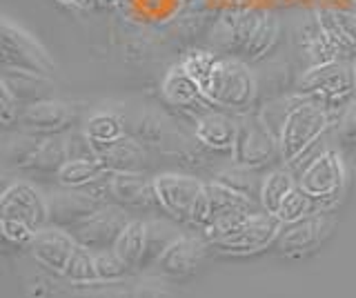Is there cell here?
<instances>
[{
    "label": "cell",
    "instance_id": "13",
    "mask_svg": "<svg viewBox=\"0 0 356 298\" xmlns=\"http://www.w3.org/2000/svg\"><path fill=\"white\" fill-rule=\"evenodd\" d=\"M76 120L78 114L74 105L58 101V98H47V101L25 105V112H22L18 125L38 136H56L72 131Z\"/></svg>",
    "mask_w": 356,
    "mask_h": 298
},
{
    "label": "cell",
    "instance_id": "17",
    "mask_svg": "<svg viewBox=\"0 0 356 298\" xmlns=\"http://www.w3.org/2000/svg\"><path fill=\"white\" fill-rule=\"evenodd\" d=\"M238 134V114L209 109L194 118V138L209 154H232Z\"/></svg>",
    "mask_w": 356,
    "mask_h": 298
},
{
    "label": "cell",
    "instance_id": "38",
    "mask_svg": "<svg viewBox=\"0 0 356 298\" xmlns=\"http://www.w3.org/2000/svg\"><path fill=\"white\" fill-rule=\"evenodd\" d=\"M0 234H3L5 242H9V245H14V247H29L31 240L36 238L38 231L33 229L31 225L22 223V220L0 216Z\"/></svg>",
    "mask_w": 356,
    "mask_h": 298
},
{
    "label": "cell",
    "instance_id": "26",
    "mask_svg": "<svg viewBox=\"0 0 356 298\" xmlns=\"http://www.w3.org/2000/svg\"><path fill=\"white\" fill-rule=\"evenodd\" d=\"M298 187L296 174L287 167V165H281V167H272L263 176V185H261V196L259 203L261 209L267 214H274L281 209L283 201L292 194Z\"/></svg>",
    "mask_w": 356,
    "mask_h": 298
},
{
    "label": "cell",
    "instance_id": "4",
    "mask_svg": "<svg viewBox=\"0 0 356 298\" xmlns=\"http://www.w3.org/2000/svg\"><path fill=\"white\" fill-rule=\"evenodd\" d=\"M294 92L314 98L332 112H339L356 96L352 60H332L303 69L294 85Z\"/></svg>",
    "mask_w": 356,
    "mask_h": 298
},
{
    "label": "cell",
    "instance_id": "29",
    "mask_svg": "<svg viewBox=\"0 0 356 298\" xmlns=\"http://www.w3.org/2000/svg\"><path fill=\"white\" fill-rule=\"evenodd\" d=\"M70 160V154H67V140L65 134H56V136H44L40 149L36 151V156L29 163L31 172L38 174H58L63 169V165Z\"/></svg>",
    "mask_w": 356,
    "mask_h": 298
},
{
    "label": "cell",
    "instance_id": "24",
    "mask_svg": "<svg viewBox=\"0 0 356 298\" xmlns=\"http://www.w3.org/2000/svg\"><path fill=\"white\" fill-rule=\"evenodd\" d=\"M147 245H149V220L131 218L127 227L120 231V236L114 245V251L134 272V270H143Z\"/></svg>",
    "mask_w": 356,
    "mask_h": 298
},
{
    "label": "cell",
    "instance_id": "12",
    "mask_svg": "<svg viewBox=\"0 0 356 298\" xmlns=\"http://www.w3.org/2000/svg\"><path fill=\"white\" fill-rule=\"evenodd\" d=\"M0 216L22 220L40 231L49 225L47 198L29 183H11L0 196Z\"/></svg>",
    "mask_w": 356,
    "mask_h": 298
},
{
    "label": "cell",
    "instance_id": "30",
    "mask_svg": "<svg viewBox=\"0 0 356 298\" xmlns=\"http://www.w3.org/2000/svg\"><path fill=\"white\" fill-rule=\"evenodd\" d=\"M85 134L89 136V140L94 142L96 149L107 147L111 142L120 140L125 134V125H122V118L111 114V112H96L89 116V120L85 123Z\"/></svg>",
    "mask_w": 356,
    "mask_h": 298
},
{
    "label": "cell",
    "instance_id": "21",
    "mask_svg": "<svg viewBox=\"0 0 356 298\" xmlns=\"http://www.w3.org/2000/svg\"><path fill=\"white\" fill-rule=\"evenodd\" d=\"M98 160L105 165V169L111 174H136L149 169V151L140 140L134 136H122L120 140L111 142L107 147H100Z\"/></svg>",
    "mask_w": 356,
    "mask_h": 298
},
{
    "label": "cell",
    "instance_id": "14",
    "mask_svg": "<svg viewBox=\"0 0 356 298\" xmlns=\"http://www.w3.org/2000/svg\"><path fill=\"white\" fill-rule=\"evenodd\" d=\"M207 240L203 234H181L176 240H172L167 249L159 256L154 267L159 270V274L167 276V279L174 281H183L194 276L198 265L205 258V249H207Z\"/></svg>",
    "mask_w": 356,
    "mask_h": 298
},
{
    "label": "cell",
    "instance_id": "34",
    "mask_svg": "<svg viewBox=\"0 0 356 298\" xmlns=\"http://www.w3.org/2000/svg\"><path fill=\"white\" fill-rule=\"evenodd\" d=\"M65 279L76 285H89V283H100L98 272H96V254L83 245L74 249V256L67 265Z\"/></svg>",
    "mask_w": 356,
    "mask_h": 298
},
{
    "label": "cell",
    "instance_id": "11",
    "mask_svg": "<svg viewBox=\"0 0 356 298\" xmlns=\"http://www.w3.org/2000/svg\"><path fill=\"white\" fill-rule=\"evenodd\" d=\"M127 209L120 205H103L98 212L87 218L85 223L72 229V236L76 238L78 245H83L92 251H105L114 249L120 231L129 223Z\"/></svg>",
    "mask_w": 356,
    "mask_h": 298
},
{
    "label": "cell",
    "instance_id": "42",
    "mask_svg": "<svg viewBox=\"0 0 356 298\" xmlns=\"http://www.w3.org/2000/svg\"><path fill=\"white\" fill-rule=\"evenodd\" d=\"M122 3V0H96V5L98 7H103V9H114Z\"/></svg>",
    "mask_w": 356,
    "mask_h": 298
},
{
    "label": "cell",
    "instance_id": "19",
    "mask_svg": "<svg viewBox=\"0 0 356 298\" xmlns=\"http://www.w3.org/2000/svg\"><path fill=\"white\" fill-rule=\"evenodd\" d=\"M259 209L261 205L252 201V198L234 192L222 183L211 179V181H205V196H203V201H200L198 214L194 218L192 227L203 229L218 216H225L232 212H259Z\"/></svg>",
    "mask_w": 356,
    "mask_h": 298
},
{
    "label": "cell",
    "instance_id": "35",
    "mask_svg": "<svg viewBox=\"0 0 356 298\" xmlns=\"http://www.w3.org/2000/svg\"><path fill=\"white\" fill-rule=\"evenodd\" d=\"M332 136L341 147H356V96L334 116Z\"/></svg>",
    "mask_w": 356,
    "mask_h": 298
},
{
    "label": "cell",
    "instance_id": "7",
    "mask_svg": "<svg viewBox=\"0 0 356 298\" xmlns=\"http://www.w3.org/2000/svg\"><path fill=\"white\" fill-rule=\"evenodd\" d=\"M232 163L259 172L283 163L278 140L259 114H238V134L232 149Z\"/></svg>",
    "mask_w": 356,
    "mask_h": 298
},
{
    "label": "cell",
    "instance_id": "28",
    "mask_svg": "<svg viewBox=\"0 0 356 298\" xmlns=\"http://www.w3.org/2000/svg\"><path fill=\"white\" fill-rule=\"evenodd\" d=\"M263 176H261L259 169H250V167H243V165L232 163L229 167H225V169H220V172L214 174V181H218L225 187H229V190L238 192V194L248 196V198H252V201L259 203Z\"/></svg>",
    "mask_w": 356,
    "mask_h": 298
},
{
    "label": "cell",
    "instance_id": "2",
    "mask_svg": "<svg viewBox=\"0 0 356 298\" xmlns=\"http://www.w3.org/2000/svg\"><path fill=\"white\" fill-rule=\"evenodd\" d=\"M334 116H337V112H332L314 98L298 92L289 94L287 114L276 134L283 165L296 172L307 154L332 131Z\"/></svg>",
    "mask_w": 356,
    "mask_h": 298
},
{
    "label": "cell",
    "instance_id": "15",
    "mask_svg": "<svg viewBox=\"0 0 356 298\" xmlns=\"http://www.w3.org/2000/svg\"><path fill=\"white\" fill-rule=\"evenodd\" d=\"M76 247H78V242L72 236V231L56 227V225H47L38 231L27 249L31 254V258L36 260L44 272H49L54 276H65L67 265H70Z\"/></svg>",
    "mask_w": 356,
    "mask_h": 298
},
{
    "label": "cell",
    "instance_id": "37",
    "mask_svg": "<svg viewBox=\"0 0 356 298\" xmlns=\"http://www.w3.org/2000/svg\"><path fill=\"white\" fill-rule=\"evenodd\" d=\"M96 254V272L100 283H118L131 272L127 267V263L122 260L114 249L105 251H94Z\"/></svg>",
    "mask_w": 356,
    "mask_h": 298
},
{
    "label": "cell",
    "instance_id": "23",
    "mask_svg": "<svg viewBox=\"0 0 356 298\" xmlns=\"http://www.w3.org/2000/svg\"><path fill=\"white\" fill-rule=\"evenodd\" d=\"M281 38H283L281 18H278V14L272 12V9H263L259 25H256L248 47H245V51L241 53V60L248 63V65L263 63L278 47Z\"/></svg>",
    "mask_w": 356,
    "mask_h": 298
},
{
    "label": "cell",
    "instance_id": "36",
    "mask_svg": "<svg viewBox=\"0 0 356 298\" xmlns=\"http://www.w3.org/2000/svg\"><path fill=\"white\" fill-rule=\"evenodd\" d=\"M131 136L136 140H140L145 147H152V145L161 147V145H165L170 131L165 129V123L156 114H143L136 118V123H134Z\"/></svg>",
    "mask_w": 356,
    "mask_h": 298
},
{
    "label": "cell",
    "instance_id": "16",
    "mask_svg": "<svg viewBox=\"0 0 356 298\" xmlns=\"http://www.w3.org/2000/svg\"><path fill=\"white\" fill-rule=\"evenodd\" d=\"M161 96L163 101L178 109L183 114H192L194 118L214 109L207 98L200 92V87L196 85V81L185 72V67L181 63L174 65V67L163 76V83H161Z\"/></svg>",
    "mask_w": 356,
    "mask_h": 298
},
{
    "label": "cell",
    "instance_id": "39",
    "mask_svg": "<svg viewBox=\"0 0 356 298\" xmlns=\"http://www.w3.org/2000/svg\"><path fill=\"white\" fill-rule=\"evenodd\" d=\"M65 140H67V154H70V160H94V158H98L96 145L89 140V136L85 134V129L67 131Z\"/></svg>",
    "mask_w": 356,
    "mask_h": 298
},
{
    "label": "cell",
    "instance_id": "5",
    "mask_svg": "<svg viewBox=\"0 0 356 298\" xmlns=\"http://www.w3.org/2000/svg\"><path fill=\"white\" fill-rule=\"evenodd\" d=\"M0 65L3 69L29 72L47 78L56 74V63L42 42L9 16H3L0 23Z\"/></svg>",
    "mask_w": 356,
    "mask_h": 298
},
{
    "label": "cell",
    "instance_id": "3",
    "mask_svg": "<svg viewBox=\"0 0 356 298\" xmlns=\"http://www.w3.org/2000/svg\"><path fill=\"white\" fill-rule=\"evenodd\" d=\"M323 140L303 158L294 174L298 187L314 198L321 212H334L348 190V167L341 151Z\"/></svg>",
    "mask_w": 356,
    "mask_h": 298
},
{
    "label": "cell",
    "instance_id": "10",
    "mask_svg": "<svg viewBox=\"0 0 356 298\" xmlns=\"http://www.w3.org/2000/svg\"><path fill=\"white\" fill-rule=\"evenodd\" d=\"M263 9H232L222 14L209 34V45L218 53L241 58V53L248 47V42L259 25Z\"/></svg>",
    "mask_w": 356,
    "mask_h": 298
},
{
    "label": "cell",
    "instance_id": "6",
    "mask_svg": "<svg viewBox=\"0 0 356 298\" xmlns=\"http://www.w3.org/2000/svg\"><path fill=\"white\" fill-rule=\"evenodd\" d=\"M159 212L176 220L178 225H194L200 201L205 196V181L194 174L165 172L154 176Z\"/></svg>",
    "mask_w": 356,
    "mask_h": 298
},
{
    "label": "cell",
    "instance_id": "18",
    "mask_svg": "<svg viewBox=\"0 0 356 298\" xmlns=\"http://www.w3.org/2000/svg\"><path fill=\"white\" fill-rule=\"evenodd\" d=\"M49 205V225L63 227L67 231H72L81 223H85L87 218H92L103 203H98L96 198H92L83 190H70V187H63V190L54 192L47 198Z\"/></svg>",
    "mask_w": 356,
    "mask_h": 298
},
{
    "label": "cell",
    "instance_id": "25",
    "mask_svg": "<svg viewBox=\"0 0 356 298\" xmlns=\"http://www.w3.org/2000/svg\"><path fill=\"white\" fill-rule=\"evenodd\" d=\"M0 85H5L7 90H11L20 103H38V101H47L54 98V81L47 76H38V74H29V72H11L3 69V81Z\"/></svg>",
    "mask_w": 356,
    "mask_h": 298
},
{
    "label": "cell",
    "instance_id": "32",
    "mask_svg": "<svg viewBox=\"0 0 356 298\" xmlns=\"http://www.w3.org/2000/svg\"><path fill=\"white\" fill-rule=\"evenodd\" d=\"M181 225L176 220L167 218V220H149V245H147V254H145V263L143 270L149 267V265H156L161 254L167 249L172 240H176L181 236Z\"/></svg>",
    "mask_w": 356,
    "mask_h": 298
},
{
    "label": "cell",
    "instance_id": "40",
    "mask_svg": "<svg viewBox=\"0 0 356 298\" xmlns=\"http://www.w3.org/2000/svg\"><path fill=\"white\" fill-rule=\"evenodd\" d=\"M0 90H3L0 92L3 94V98H0V123H3L5 129H9L20 123V116L25 112V103H20L5 85H0Z\"/></svg>",
    "mask_w": 356,
    "mask_h": 298
},
{
    "label": "cell",
    "instance_id": "31",
    "mask_svg": "<svg viewBox=\"0 0 356 298\" xmlns=\"http://www.w3.org/2000/svg\"><path fill=\"white\" fill-rule=\"evenodd\" d=\"M44 136L38 134H31V131L22 129L20 134H16L7 142L5 147V160L11 167H18V169H27L29 163L36 156V151L40 149Z\"/></svg>",
    "mask_w": 356,
    "mask_h": 298
},
{
    "label": "cell",
    "instance_id": "33",
    "mask_svg": "<svg viewBox=\"0 0 356 298\" xmlns=\"http://www.w3.org/2000/svg\"><path fill=\"white\" fill-rule=\"evenodd\" d=\"M316 212H321L318 203L314 198H309L300 187H296V190L283 201L281 209L276 212V218L281 220L283 225H292L296 220H303L305 216L316 214Z\"/></svg>",
    "mask_w": 356,
    "mask_h": 298
},
{
    "label": "cell",
    "instance_id": "8",
    "mask_svg": "<svg viewBox=\"0 0 356 298\" xmlns=\"http://www.w3.org/2000/svg\"><path fill=\"white\" fill-rule=\"evenodd\" d=\"M281 231V220L261 209V212H254L245 218L229 236L211 242L209 247L216 249L218 254H225V256H252V254H261L274 247Z\"/></svg>",
    "mask_w": 356,
    "mask_h": 298
},
{
    "label": "cell",
    "instance_id": "43",
    "mask_svg": "<svg viewBox=\"0 0 356 298\" xmlns=\"http://www.w3.org/2000/svg\"><path fill=\"white\" fill-rule=\"evenodd\" d=\"M352 72H354V83H356V56L352 58Z\"/></svg>",
    "mask_w": 356,
    "mask_h": 298
},
{
    "label": "cell",
    "instance_id": "41",
    "mask_svg": "<svg viewBox=\"0 0 356 298\" xmlns=\"http://www.w3.org/2000/svg\"><path fill=\"white\" fill-rule=\"evenodd\" d=\"M58 3L65 7H72V9H87V7L96 5V0H58Z\"/></svg>",
    "mask_w": 356,
    "mask_h": 298
},
{
    "label": "cell",
    "instance_id": "9",
    "mask_svg": "<svg viewBox=\"0 0 356 298\" xmlns=\"http://www.w3.org/2000/svg\"><path fill=\"white\" fill-rule=\"evenodd\" d=\"M339 218L334 212H316L292 225H283L274 249L285 258H307L332 238Z\"/></svg>",
    "mask_w": 356,
    "mask_h": 298
},
{
    "label": "cell",
    "instance_id": "20",
    "mask_svg": "<svg viewBox=\"0 0 356 298\" xmlns=\"http://www.w3.org/2000/svg\"><path fill=\"white\" fill-rule=\"evenodd\" d=\"M109 194L111 205H120L125 209H143V212H152L159 209L154 190V176H147V172L136 174H111L109 181Z\"/></svg>",
    "mask_w": 356,
    "mask_h": 298
},
{
    "label": "cell",
    "instance_id": "22",
    "mask_svg": "<svg viewBox=\"0 0 356 298\" xmlns=\"http://www.w3.org/2000/svg\"><path fill=\"white\" fill-rule=\"evenodd\" d=\"M296 49H298L300 60H305V69L316 67V65H323V63L341 60L339 53L334 51V47L327 42L325 34H323L314 12L305 20H300V25L296 27Z\"/></svg>",
    "mask_w": 356,
    "mask_h": 298
},
{
    "label": "cell",
    "instance_id": "1",
    "mask_svg": "<svg viewBox=\"0 0 356 298\" xmlns=\"http://www.w3.org/2000/svg\"><path fill=\"white\" fill-rule=\"evenodd\" d=\"M200 92L216 109L248 114L259 103L261 87L252 65L214 49H194L181 60Z\"/></svg>",
    "mask_w": 356,
    "mask_h": 298
},
{
    "label": "cell",
    "instance_id": "27",
    "mask_svg": "<svg viewBox=\"0 0 356 298\" xmlns=\"http://www.w3.org/2000/svg\"><path fill=\"white\" fill-rule=\"evenodd\" d=\"M109 172L98 158L94 160H67L63 169L56 174V181L60 187H70V190H85L87 185L100 181Z\"/></svg>",
    "mask_w": 356,
    "mask_h": 298
}]
</instances>
